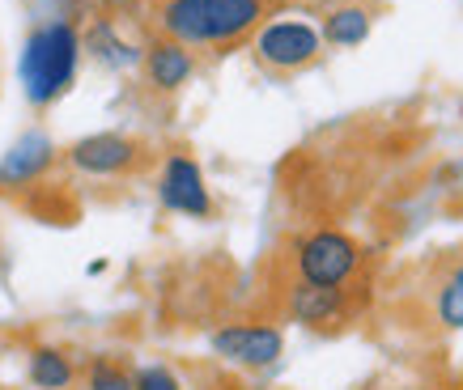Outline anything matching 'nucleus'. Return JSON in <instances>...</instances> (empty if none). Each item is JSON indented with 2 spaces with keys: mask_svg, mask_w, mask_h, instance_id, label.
Wrapping results in <instances>:
<instances>
[{
  "mask_svg": "<svg viewBox=\"0 0 463 390\" xmlns=\"http://www.w3.org/2000/svg\"><path fill=\"white\" fill-rule=\"evenodd\" d=\"M85 390H132V374L115 357H94L85 365Z\"/></svg>",
  "mask_w": 463,
  "mask_h": 390,
  "instance_id": "nucleus-15",
  "label": "nucleus"
},
{
  "mask_svg": "<svg viewBox=\"0 0 463 390\" xmlns=\"http://www.w3.org/2000/svg\"><path fill=\"white\" fill-rule=\"evenodd\" d=\"M77 64H81V34L69 22H47V26L30 30L26 47H22L26 98L34 107H52L77 81Z\"/></svg>",
  "mask_w": 463,
  "mask_h": 390,
  "instance_id": "nucleus-2",
  "label": "nucleus"
},
{
  "mask_svg": "<svg viewBox=\"0 0 463 390\" xmlns=\"http://www.w3.org/2000/svg\"><path fill=\"white\" fill-rule=\"evenodd\" d=\"M145 77L154 85L157 94H175L183 85L192 81V72H196V56H192V47H183L175 39H154L145 47Z\"/></svg>",
  "mask_w": 463,
  "mask_h": 390,
  "instance_id": "nucleus-10",
  "label": "nucleus"
},
{
  "mask_svg": "<svg viewBox=\"0 0 463 390\" xmlns=\"http://www.w3.org/2000/svg\"><path fill=\"white\" fill-rule=\"evenodd\" d=\"M157 200L166 212H179V217H196L204 221L213 212V195L209 182H204V170L196 166V157L187 153H170L162 162V174H157Z\"/></svg>",
  "mask_w": 463,
  "mask_h": 390,
  "instance_id": "nucleus-7",
  "label": "nucleus"
},
{
  "mask_svg": "<svg viewBox=\"0 0 463 390\" xmlns=\"http://www.w3.org/2000/svg\"><path fill=\"white\" fill-rule=\"evenodd\" d=\"M85 47H90L102 64H115V69H124V64H137V60H141L137 47H128L124 39H115L111 26H94L90 34H85Z\"/></svg>",
  "mask_w": 463,
  "mask_h": 390,
  "instance_id": "nucleus-14",
  "label": "nucleus"
},
{
  "mask_svg": "<svg viewBox=\"0 0 463 390\" xmlns=\"http://www.w3.org/2000/svg\"><path fill=\"white\" fill-rule=\"evenodd\" d=\"M294 276L307 280V284H323V289H349L353 276L362 272L365 264V246L345 229H332V225H319L294 242Z\"/></svg>",
  "mask_w": 463,
  "mask_h": 390,
  "instance_id": "nucleus-3",
  "label": "nucleus"
},
{
  "mask_svg": "<svg viewBox=\"0 0 463 390\" xmlns=\"http://www.w3.org/2000/svg\"><path fill=\"white\" fill-rule=\"evenodd\" d=\"M132 390H183V382L170 365H141L132 374Z\"/></svg>",
  "mask_w": 463,
  "mask_h": 390,
  "instance_id": "nucleus-16",
  "label": "nucleus"
},
{
  "mask_svg": "<svg viewBox=\"0 0 463 390\" xmlns=\"http://www.w3.org/2000/svg\"><path fill=\"white\" fill-rule=\"evenodd\" d=\"M370 30H374V9L362 5V0H340L332 5L327 14H323V42H332V47H362L370 39Z\"/></svg>",
  "mask_w": 463,
  "mask_h": 390,
  "instance_id": "nucleus-11",
  "label": "nucleus"
},
{
  "mask_svg": "<svg viewBox=\"0 0 463 390\" xmlns=\"http://www.w3.org/2000/svg\"><path fill=\"white\" fill-rule=\"evenodd\" d=\"M213 357H222L225 365H239V369H268V365L281 361L285 352V331L277 322H260V319H242V322H225L209 335Z\"/></svg>",
  "mask_w": 463,
  "mask_h": 390,
  "instance_id": "nucleus-5",
  "label": "nucleus"
},
{
  "mask_svg": "<svg viewBox=\"0 0 463 390\" xmlns=\"http://www.w3.org/2000/svg\"><path fill=\"white\" fill-rule=\"evenodd\" d=\"M430 306H434V322L442 331H463V255H455L434 276Z\"/></svg>",
  "mask_w": 463,
  "mask_h": 390,
  "instance_id": "nucleus-12",
  "label": "nucleus"
},
{
  "mask_svg": "<svg viewBox=\"0 0 463 390\" xmlns=\"http://www.w3.org/2000/svg\"><path fill=\"white\" fill-rule=\"evenodd\" d=\"M285 314L307 327V331H332L353 314V292L349 289H323V284H307L294 280L285 292Z\"/></svg>",
  "mask_w": 463,
  "mask_h": 390,
  "instance_id": "nucleus-8",
  "label": "nucleus"
},
{
  "mask_svg": "<svg viewBox=\"0 0 463 390\" xmlns=\"http://www.w3.org/2000/svg\"><path fill=\"white\" fill-rule=\"evenodd\" d=\"M251 56L264 72L289 77V72L310 69L323 56V34L302 17H268L264 26L255 30Z\"/></svg>",
  "mask_w": 463,
  "mask_h": 390,
  "instance_id": "nucleus-4",
  "label": "nucleus"
},
{
  "mask_svg": "<svg viewBox=\"0 0 463 390\" xmlns=\"http://www.w3.org/2000/svg\"><path fill=\"white\" fill-rule=\"evenodd\" d=\"M69 162L72 170L94 174V179H119V174H132L145 162V144L124 136V132H94V136L72 144Z\"/></svg>",
  "mask_w": 463,
  "mask_h": 390,
  "instance_id": "nucleus-6",
  "label": "nucleus"
},
{
  "mask_svg": "<svg viewBox=\"0 0 463 390\" xmlns=\"http://www.w3.org/2000/svg\"><path fill=\"white\" fill-rule=\"evenodd\" d=\"M52 166H56V144H52V136L26 132L9 153L0 157V187H9V191L30 187V182H39Z\"/></svg>",
  "mask_w": 463,
  "mask_h": 390,
  "instance_id": "nucleus-9",
  "label": "nucleus"
},
{
  "mask_svg": "<svg viewBox=\"0 0 463 390\" xmlns=\"http://www.w3.org/2000/svg\"><path fill=\"white\" fill-rule=\"evenodd\" d=\"M281 0H162L157 30L183 47H230L264 26Z\"/></svg>",
  "mask_w": 463,
  "mask_h": 390,
  "instance_id": "nucleus-1",
  "label": "nucleus"
},
{
  "mask_svg": "<svg viewBox=\"0 0 463 390\" xmlns=\"http://www.w3.org/2000/svg\"><path fill=\"white\" fill-rule=\"evenodd\" d=\"M26 377L34 390H72L77 382V365L64 348H52V344H39V348L26 357Z\"/></svg>",
  "mask_w": 463,
  "mask_h": 390,
  "instance_id": "nucleus-13",
  "label": "nucleus"
}]
</instances>
